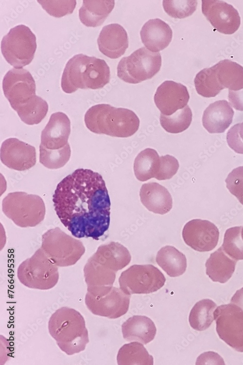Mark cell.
Wrapping results in <instances>:
<instances>
[{
	"mask_svg": "<svg viewBox=\"0 0 243 365\" xmlns=\"http://www.w3.org/2000/svg\"><path fill=\"white\" fill-rule=\"evenodd\" d=\"M220 84L229 90L243 89V67L228 59L218 62L212 66Z\"/></svg>",
	"mask_w": 243,
	"mask_h": 365,
	"instance_id": "cell-28",
	"label": "cell"
},
{
	"mask_svg": "<svg viewBox=\"0 0 243 365\" xmlns=\"http://www.w3.org/2000/svg\"><path fill=\"white\" fill-rule=\"evenodd\" d=\"M85 282L87 287L113 286L116 272L97 262L91 257L84 268Z\"/></svg>",
	"mask_w": 243,
	"mask_h": 365,
	"instance_id": "cell-32",
	"label": "cell"
},
{
	"mask_svg": "<svg viewBox=\"0 0 243 365\" xmlns=\"http://www.w3.org/2000/svg\"><path fill=\"white\" fill-rule=\"evenodd\" d=\"M216 304L208 299L197 302L191 310L189 321L192 328L203 331L208 328L214 320V311Z\"/></svg>",
	"mask_w": 243,
	"mask_h": 365,
	"instance_id": "cell-33",
	"label": "cell"
},
{
	"mask_svg": "<svg viewBox=\"0 0 243 365\" xmlns=\"http://www.w3.org/2000/svg\"><path fill=\"white\" fill-rule=\"evenodd\" d=\"M0 160L9 168L24 171L36 164V150L34 146L15 138L5 140L0 147Z\"/></svg>",
	"mask_w": 243,
	"mask_h": 365,
	"instance_id": "cell-15",
	"label": "cell"
},
{
	"mask_svg": "<svg viewBox=\"0 0 243 365\" xmlns=\"http://www.w3.org/2000/svg\"><path fill=\"white\" fill-rule=\"evenodd\" d=\"M213 314L219 337L235 350L243 352V311L230 303L218 306Z\"/></svg>",
	"mask_w": 243,
	"mask_h": 365,
	"instance_id": "cell-11",
	"label": "cell"
},
{
	"mask_svg": "<svg viewBox=\"0 0 243 365\" xmlns=\"http://www.w3.org/2000/svg\"><path fill=\"white\" fill-rule=\"evenodd\" d=\"M230 301L231 303L236 305L243 311V288L236 291Z\"/></svg>",
	"mask_w": 243,
	"mask_h": 365,
	"instance_id": "cell-46",
	"label": "cell"
},
{
	"mask_svg": "<svg viewBox=\"0 0 243 365\" xmlns=\"http://www.w3.org/2000/svg\"><path fill=\"white\" fill-rule=\"evenodd\" d=\"M179 167L177 160L173 156L166 155L160 157L159 164L155 178L166 180L172 178L177 172Z\"/></svg>",
	"mask_w": 243,
	"mask_h": 365,
	"instance_id": "cell-42",
	"label": "cell"
},
{
	"mask_svg": "<svg viewBox=\"0 0 243 365\" xmlns=\"http://www.w3.org/2000/svg\"><path fill=\"white\" fill-rule=\"evenodd\" d=\"M161 66L160 53L142 47L121 59L117 67V75L125 82L137 84L152 78L159 71Z\"/></svg>",
	"mask_w": 243,
	"mask_h": 365,
	"instance_id": "cell-9",
	"label": "cell"
},
{
	"mask_svg": "<svg viewBox=\"0 0 243 365\" xmlns=\"http://www.w3.org/2000/svg\"><path fill=\"white\" fill-rule=\"evenodd\" d=\"M142 43L149 51L157 53L171 42L173 32L170 26L159 18L151 19L142 26L140 32Z\"/></svg>",
	"mask_w": 243,
	"mask_h": 365,
	"instance_id": "cell-19",
	"label": "cell"
},
{
	"mask_svg": "<svg viewBox=\"0 0 243 365\" xmlns=\"http://www.w3.org/2000/svg\"><path fill=\"white\" fill-rule=\"evenodd\" d=\"M162 5L165 12L175 18H183L191 15L196 9L197 0H164Z\"/></svg>",
	"mask_w": 243,
	"mask_h": 365,
	"instance_id": "cell-39",
	"label": "cell"
},
{
	"mask_svg": "<svg viewBox=\"0 0 243 365\" xmlns=\"http://www.w3.org/2000/svg\"><path fill=\"white\" fill-rule=\"evenodd\" d=\"M2 210L5 215L17 226L35 227L44 219L46 208L42 199L38 195L24 192H14L3 199Z\"/></svg>",
	"mask_w": 243,
	"mask_h": 365,
	"instance_id": "cell-4",
	"label": "cell"
},
{
	"mask_svg": "<svg viewBox=\"0 0 243 365\" xmlns=\"http://www.w3.org/2000/svg\"><path fill=\"white\" fill-rule=\"evenodd\" d=\"M197 365H224L223 358L217 353L208 351L202 353L197 358Z\"/></svg>",
	"mask_w": 243,
	"mask_h": 365,
	"instance_id": "cell-44",
	"label": "cell"
},
{
	"mask_svg": "<svg viewBox=\"0 0 243 365\" xmlns=\"http://www.w3.org/2000/svg\"><path fill=\"white\" fill-rule=\"evenodd\" d=\"M87 128L97 134L126 138L134 134L139 126V120L132 110L101 104L90 107L84 118Z\"/></svg>",
	"mask_w": 243,
	"mask_h": 365,
	"instance_id": "cell-2",
	"label": "cell"
},
{
	"mask_svg": "<svg viewBox=\"0 0 243 365\" xmlns=\"http://www.w3.org/2000/svg\"><path fill=\"white\" fill-rule=\"evenodd\" d=\"M166 278L152 264L133 265L122 272L119 277L120 288L126 294H147L162 287Z\"/></svg>",
	"mask_w": 243,
	"mask_h": 365,
	"instance_id": "cell-10",
	"label": "cell"
},
{
	"mask_svg": "<svg viewBox=\"0 0 243 365\" xmlns=\"http://www.w3.org/2000/svg\"><path fill=\"white\" fill-rule=\"evenodd\" d=\"M192 114L189 106L176 111L173 114L167 116L160 114V123L168 132L179 133L186 130L192 121Z\"/></svg>",
	"mask_w": 243,
	"mask_h": 365,
	"instance_id": "cell-36",
	"label": "cell"
},
{
	"mask_svg": "<svg viewBox=\"0 0 243 365\" xmlns=\"http://www.w3.org/2000/svg\"><path fill=\"white\" fill-rule=\"evenodd\" d=\"M142 204L150 211L164 215L173 207V199L168 190L156 182L142 185L139 192Z\"/></svg>",
	"mask_w": 243,
	"mask_h": 365,
	"instance_id": "cell-21",
	"label": "cell"
},
{
	"mask_svg": "<svg viewBox=\"0 0 243 365\" xmlns=\"http://www.w3.org/2000/svg\"><path fill=\"white\" fill-rule=\"evenodd\" d=\"M41 249L58 267L74 265L84 254L83 243L59 227L50 229L42 236Z\"/></svg>",
	"mask_w": 243,
	"mask_h": 365,
	"instance_id": "cell-7",
	"label": "cell"
},
{
	"mask_svg": "<svg viewBox=\"0 0 243 365\" xmlns=\"http://www.w3.org/2000/svg\"><path fill=\"white\" fill-rule=\"evenodd\" d=\"M113 0H84L79 10L81 22L87 27L101 25L113 9Z\"/></svg>",
	"mask_w": 243,
	"mask_h": 365,
	"instance_id": "cell-26",
	"label": "cell"
},
{
	"mask_svg": "<svg viewBox=\"0 0 243 365\" xmlns=\"http://www.w3.org/2000/svg\"><path fill=\"white\" fill-rule=\"evenodd\" d=\"M234 110L226 100L210 104L204 110L202 123L210 133L224 132L232 123Z\"/></svg>",
	"mask_w": 243,
	"mask_h": 365,
	"instance_id": "cell-20",
	"label": "cell"
},
{
	"mask_svg": "<svg viewBox=\"0 0 243 365\" xmlns=\"http://www.w3.org/2000/svg\"><path fill=\"white\" fill-rule=\"evenodd\" d=\"M52 201L61 222L77 238L98 240L109 228L110 200L97 172L76 169L57 184Z\"/></svg>",
	"mask_w": 243,
	"mask_h": 365,
	"instance_id": "cell-1",
	"label": "cell"
},
{
	"mask_svg": "<svg viewBox=\"0 0 243 365\" xmlns=\"http://www.w3.org/2000/svg\"><path fill=\"white\" fill-rule=\"evenodd\" d=\"M241 237H242V239L243 240V227H242V228Z\"/></svg>",
	"mask_w": 243,
	"mask_h": 365,
	"instance_id": "cell-47",
	"label": "cell"
},
{
	"mask_svg": "<svg viewBox=\"0 0 243 365\" xmlns=\"http://www.w3.org/2000/svg\"><path fill=\"white\" fill-rule=\"evenodd\" d=\"M17 276L26 287L41 290H49L58 282V266L46 255L41 248L18 267Z\"/></svg>",
	"mask_w": 243,
	"mask_h": 365,
	"instance_id": "cell-5",
	"label": "cell"
},
{
	"mask_svg": "<svg viewBox=\"0 0 243 365\" xmlns=\"http://www.w3.org/2000/svg\"><path fill=\"white\" fill-rule=\"evenodd\" d=\"M190 95L187 88L183 84L167 80L157 89L154 102L161 113L170 116L185 107Z\"/></svg>",
	"mask_w": 243,
	"mask_h": 365,
	"instance_id": "cell-16",
	"label": "cell"
},
{
	"mask_svg": "<svg viewBox=\"0 0 243 365\" xmlns=\"http://www.w3.org/2000/svg\"><path fill=\"white\" fill-rule=\"evenodd\" d=\"M123 338L127 341H138L143 345L152 341L156 328L153 321L147 316L134 315L122 326Z\"/></svg>",
	"mask_w": 243,
	"mask_h": 365,
	"instance_id": "cell-23",
	"label": "cell"
},
{
	"mask_svg": "<svg viewBox=\"0 0 243 365\" xmlns=\"http://www.w3.org/2000/svg\"><path fill=\"white\" fill-rule=\"evenodd\" d=\"M194 83L197 92L207 98L215 97L225 89L220 84L213 67L205 68L198 73Z\"/></svg>",
	"mask_w": 243,
	"mask_h": 365,
	"instance_id": "cell-35",
	"label": "cell"
},
{
	"mask_svg": "<svg viewBox=\"0 0 243 365\" xmlns=\"http://www.w3.org/2000/svg\"><path fill=\"white\" fill-rule=\"evenodd\" d=\"M85 301L94 315L118 318L128 310L131 295L113 286L87 287Z\"/></svg>",
	"mask_w": 243,
	"mask_h": 365,
	"instance_id": "cell-6",
	"label": "cell"
},
{
	"mask_svg": "<svg viewBox=\"0 0 243 365\" xmlns=\"http://www.w3.org/2000/svg\"><path fill=\"white\" fill-rule=\"evenodd\" d=\"M37 1L50 15L56 18L72 13L76 5L75 0H40Z\"/></svg>",
	"mask_w": 243,
	"mask_h": 365,
	"instance_id": "cell-40",
	"label": "cell"
},
{
	"mask_svg": "<svg viewBox=\"0 0 243 365\" xmlns=\"http://www.w3.org/2000/svg\"><path fill=\"white\" fill-rule=\"evenodd\" d=\"M4 94L15 110L36 95L35 83L30 73L21 68H12L2 81Z\"/></svg>",
	"mask_w": 243,
	"mask_h": 365,
	"instance_id": "cell-12",
	"label": "cell"
},
{
	"mask_svg": "<svg viewBox=\"0 0 243 365\" xmlns=\"http://www.w3.org/2000/svg\"><path fill=\"white\" fill-rule=\"evenodd\" d=\"M219 231L217 226L207 220L193 219L186 223L182 230L185 243L193 250L208 252L217 246Z\"/></svg>",
	"mask_w": 243,
	"mask_h": 365,
	"instance_id": "cell-14",
	"label": "cell"
},
{
	"mask_svg": "<svg viewBox=\"0 0 243 365\" xmlns=\"http://www.w3.org/2000/svg\"><path fill=\"white\" fill-rule=\"evenodd\" d=\"M160 157L154 149L147 148L136 157L134 171L136 178L141 182L155 178L159 164Z\"/></svg>",
	"mask_w": 243,
	"mask_h": 365,
	"instance_id": "cell-30",
	"label": "cell"
},
{
	"mask_svg": "<svg viewBox=\"0 0 243 365\" xmlns=\"http://www.w3.org/2000/svg\"><path fill=\"white\" fill-rule=\"evenodd\" d=\"M242 226L227 229L225 233L222 247L224 252L236 260H243V240L241 237Z\"/></svg>",
	"mask_w": 243,
	"mask_h": 365,
	"instance_id": "cell-38",
	"label": "cell"
},
{
	"mask_svg": "<svg viewBox=\"0 0 243 365\" xmlns=\"http://www.w3.org/2000/svg\"><path fill=\"white\" fill-rule=\"evenodd\" d=\"M236 262L237 260L228 256L221 247L207 259L206 274L213 281L225 283L232 276Z\"/></svg>",
	"mask_w": 243,
	"mask_h": 365,
	"instance_id": "cell-25",
	"label": "cell"
},
{
	"mask_svg": "<svg viewBox=\"0 0 243 365\" xmlns=\"http://www.w3.org/2000/svg\"><path fill=\"white\" fill-rule=\"evenodd\" d=\"M110 69L105 61L91 56L84 73L85 89L103 88L110 80Z\"/></svg>",
	"mask_w": 243,
	"mask_h": 365,
	"instance_id": "cell-29",
	"label": "cell"
},
{
	"mask_svg": "<svg viewBox=\"0 0 243 365\" xmlns=\"http://www.w3.org/2000/svg\"><path fill=\"white\" fill-rule=\"evenodd\" d=\"M91 257L116 273L128 265L131 259L128 249L114 241L100 246Z\"/></svg>",
	"mask_w": 243,
	"mask_h": 365,
	"instance_id": "cell-22",
	"label": "cell"
},
{
	"mask_svg": "<svg viewBox=\"0 0 243 365\" xmlns=\"http://www.w3.org/2000/svg\"><path fill=\"white\" fill-rule=\"evenodd\" d=\"M48 329L60 349L68 355L84 350L89 342L84 318L69 307H62L51 315Z\"/></svg>",
	"mask_w": 243,
	"mask_h": 365,
	"instance_id": "cell-3",
	"label": "cell"
},
{
	"mask_svg": "<svg viewBox=\"0 0 243 365\" xmlns=\"http://www.w3.org/2000/svg\"><path fill=\"white\" fill-rule=\"evenodd\" d=\"M229 146L235 152L243 154V122L232 126L226 134Z\"/></svg>",
	"mask_w": 243,
	"mask_h": 365,
	"instance_id": "cell-43",
	"label": "cell"
},
{
	"mask_svg": "<svg viewBox=\"0 0 243 365\" xmlns=\"http://www.w3.org/2000/svg\"><path fill=\"white\" fill-rule=\"evenodd\" d=\"M97 43L103 54L112 59L117 58L124 54L128 47L127 34L119 24H108L102 28Z\"/></svg>",
	"mask_w": 243,
	"mask_h": 365,
	"instance_id": "cell-17",
	"label": "cell"
},
{
	"mask_svg": "<svg viewBox=\"0 0 243 365\" xmlns=\"http://www.w3.org/2000/svg\"><path fill=\"white\" fill-rule=\"evenodd\" d=\"M36 36L26 25L11 29L1 42V51L6 61L14 68L21 69L33 60L36 49Z\"/></svg>",
	"mask_w": 243,
	"mask_h": 365,
	"instance_id": "cell-8",
	"label": "cell"
},
{
	"mask_svg": "<svg viewBox=\"0 0 243 365\" xmlns=\"http://www.w3.org/2000/svg\"><path fill=\"white\" fill-rule=\"evenodd\" d=\"M119 365H153V357L141 343L131 342L124 344L118 353Z\"/></svg>",
	"mask_w": 243,
	"mask_h": 365,
	"instance_id": "cell-31",
	"label": "cell"
},
{
	"mask_svg": "<svg viewBox=\"0 0 243 365\" xmlns=\"http://www.w3.org/2000/svg\"><path fill=\"white\" fill-rule=\"evenodd\" d=\"M91 57L78 54L71 58L66 65L62 76L61 86L67 93H71L78 89H85L84 73Z\"/></svg>",
	"mask_w": 243,
	"mask_h": 365,
	"instance_id": "cell-24",
	"label": "cell"
},
{
	"mask_svg": "<svg viewBox=\"0 0 243 365\" xmlns=\"http://www.w3.org/2000/svg\"><path fill=\"white\" fill-rule=\"evenodd\" d=\"M202 11L212 26L222 34H234L240 26L241 18L238 11L224 1L203 0Z\"/></svg>",
	"mask_w": 243,
	"mask_h": 365,
	"instance_id": "cell-13",
	"label": "cell"
},
{
	"mask_svg": "<svg viewBox=\"0 0 243 365\" xmlns=\"http://www.w3.org/2000/svg\"><path fill=\"white\" fill-rule=\"evenodd\" d=\"M39 152V162L49 169H58L64 166L71 155L69 143L57 149H48L40 145Z\"/></svg>",
	"mask_w": 243,
	"mask_h": 365,
	"instance_id": "cell-37",
	"label": "cell"
},
{
	"mask_svg": "<svg viewBox=\"0 0 243 365\" xmlns=\"http://www.w3.org/2000/svg\"><path fill=\"white\" fill-rule=\"evenodd\" d=\"M156 260L170 277L183 274L187 268L185 256L174 246L167 245L162 247L157 253Z\"/></svg>",
	"mask_w": 243,
	"mask_h": 365,
	"instance_id": "cell-27",
	"label": "cell"
},
{
	"mask_svg": "<svg viewBox=\"0 0 243 365\" xmlns=\"http://www.w3.org/2000/svg\"><path fill=\"white\" fill-rule=\"evenodd\" d=\"M47 102L36 95L15 110L20 119L29 125L38 124L46 116L48 111Z\"/></svg>",
	"mask_w": 243,
	"mask_h": 365,
	"instance_id": "cell-34",
	"label": "cell"
},
{
	"mask_svg": "<svg viewBox=\"0 0 243 365\" xmlns=\"http://www.w3.org/2000/svg\"><path fill=\"white\" fill-rule=\"evenodd\" d=\"M70 121L63 112L52 113L42 131L40 145L47 148L57 149L68 144L70 133Z\"/></svg>",
	"mask_w": 243,
	"mask_h": 365,
	"instance_id": "cell-18",
	"label": "cell"
},
{
	"mask_svg": "<svg viewBox=\"0 0 243 365\" xmlns=\"http://www.w3.org/2000/svg\"><path fill=\"white\" fill-rule=\"evenodd\" d=\"M225 182L229 192L243 205V166L233 169Z\"/></svg>",
	"mask_w": 243,
	"mask_h": 365,
	"instance_id": "cell-41",
	"label": "cell"
},
{
	"mask_svg": "<svg viewBox=\"0 0 243 365\" xmlns=\"http://www.w3.org/2000/svg\"><path fill=\"white\" fill-rule=\"evenodd\" d=\"M228 100L235 110L243 111V89L237 91L229 90Z\"/></svg>",
	"mask_w": 243,
	"mask_h": 365,
	"instance_id": "cell-45",
	"label": "cell"
}]
</instances>
